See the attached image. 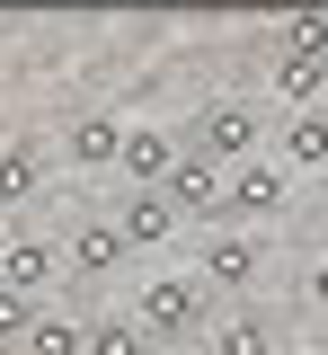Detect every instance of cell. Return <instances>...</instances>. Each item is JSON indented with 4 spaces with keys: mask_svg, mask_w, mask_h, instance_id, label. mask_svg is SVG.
<instances>
[{
    "mask_svg": "<svg viewBox=\"0 0 328 355\" xmlns=\"http://www.w3.org/2000/svg\"><path fill=\"white\" fill-rule=\"evenodd\" d=\"M134 320H142V338L160 347H195L204 329H213V284L195 275V266H160V275H142V293H134Z\"/></svg>",
    "mask_w": 328,
    "mask_h": 355,
    "instance_id": "cell-1",
    "label": "cell"
},
{
    "mask_svg": "<svg viewBox=\"0 0 328 355\" xmlns=\"http://www.w3.org/2000/svg\"><path fill=\"white\" fill-rule=\"evenodd\" d=\"M204 160H222V169H248V160H266V142H275V116L266 107H248V98H213L187 133Z\"/></svg>",
    "mask_w": 328,
    "mask_h": 355,
    "instance_id": "cell-2",
    "label": "cell"
},
{
    "mask_svg": "<svg viewBox=\"0 0 328 355\" xmlns=\"http://www.w3.org/2000/svg\"><path fill=\"white\" fill-rule=\"evenodd\" d=\"M195 275H204L213 293H231V302H248V293H257V275H266V240L231 222V231H213V240H204V258H195Z\"/></svg>",
    "mask_w": 328,
    "mask_h": 355,
    "instance_id": "cell-3",
    "label": "cell"
},
{
    "mask_svg": "<svg viewBox=\"0 0 328 355\" xmlns=\"http://www.w3.org/2000/svg\"><path fill=\"white\" fill-rule=\"evenodd\" d=\"M169 205H178V214L187 222H222V231H231V169H222V160H204V151H178V169H169Z\"/></svg>",
    "mask_w": 328,
    "mask_h": 355,
    "instance_id": "cell-4",
    "label": "cell"
},
{
    "mask_svg": "<svg viewBox=\"0 0 328 355\" xmlns=\"http://www.w3.org/2000/svg\"><path fill=\"white\" fill-rule=\"evenodd\" d=\"M125 116H116V107H80V116H71V125H62V160H71V169H89V178H116L125 169Z\"/></svg>",
    "mask_w": 328,
    "mask_h": 355,
    "instance_id": "cell-5",
    "label": "cell"
},
{
    "mask_svg": "<svg viewBox=\"0 0 328 355\" xmlns=\"http://www.w3.org/2000/svg\"><path fill=\"white\" fill-rule=\"evenodd\" d=\"M125 258H134V240H125V222H116V214H80V222H71V240H62V266H71L80 284L125 275Z\"/></svg>",
    "mask_w": 328,
    "mask_h": 355,
    "instance_id": "cell-6",
    "label": "cell"
},
{
    "mask_svg": "<svg viewBox=\"0 0 328 355\" xmlns=\"http://www.w3.org/2000/svg\"><path fill=\"white\" fill-rule=\"evenodd\" d=\"M53 275H62V249H53V240H36V231H9V240H0V293L45 302Z\"/></svg>",
    "mask_w": 328,
    "mask_h": 355,
    "instance_id": "cell-7",
    "label": "cell"
},
{
    "mask_svg": "<svg viewBox=\"0 0 328 355\" xmlns=\"http://www.w3.org/2000/svg\"><path fill=\"white\" fill-rule=\"evenodd\" d=\"M116 222H125V240H134V249H178V240H187V214L169 205V187H125Z\"/></svg>",
    "mask_w": 328,
    "mask_h": 355,
    "instance_id": "cell-8",
    "label": "cell"
},
{
    "mask_svg": "<svg viewBox=\"0 0 328 355\" xmlns=\"http://www.w3.org/2000/svg\"><path fill=\"white\" fill-rule=\"evenodd\" d=\"M284 205H293V169H284V160L231 169V222H239V231H248V222H275Z\"/></svg>",
    "mask_w": 328,
    "mask_h": 355,
    "instance_id": "cell-9",
    "label": "cell"
},
{
    "mask_svg": "<svg viewBox=\"0 0 328 355\" xmlns=\"http://www.w3.org/2000/svg\"><path fill=\"white\" fill-rule=\"evenodd\" d=\"M45 178H53V151L36 142V133L0 142V214H27V205L45 196Z\"/></svg>",
    "mask_w": 328,
    "mask_h": 355,
    "instance_id": "cell-10",
    "label": "cell"
},
{
    "mask_svg": "<svg viewBox=\"0 0 328 355\" xmlns=\"http://www.w3.org/2000/svg\"><path fill=\"white\" fill-rule=\"evenodd\" d=\"M284 338H275V320L257 302H222L213 311V329H204V355H275Z\"/></svg>",
    "mask_w": 328,
    "mask_h": 355,
    "instance_id": "cell-11",
    "label": "cell"
},
{
    "mask_svg": "<svg viewBox=\"0 0 328 355\" xmlns=\"http://www.w3.org/2000/svg\"><path fill=\"white\" fill-rule=\"evenodd\" d=\"M275 160H284L293 178H328V107L284 116V125H275Z\"/></svg>",
    "mask_w": 328,
    "mask_h": 355,
    "instance_id": "cell-12",
    "label": "cell"
},
{
    "mask_svg": "<svg viewBox=\"0 0 328 355\" xmlns=\"http://www.w3.org/2000/svg\"><path fill=\"white\" fill-rule=\"evenodd\" d=\"M178 151H187V142H169V133L160 125H134L125 133V187H169V169H178Z\"/></svg>",
    "mask_w": 328,
    "mask_h": 355,
    "instance_id": "cell-13",
    "label": "cell"
},
{
    "mask_svg": "<svg viewBox=\"0 0 328 355\" xmlns=\"http://www.w3.org/2000/svg\"><path fill=\"white\" fill-rule=\"evenodd\" d=\"M27 355H89V320H71V311H45V320L27 329Z\"/></svg>",
    "mask_w": 328,
    "mask_h": 355,
    "instance_id": "cell-14",
    "label": "cell"
},
{
    "mask_svg": "<svg viewBox=\"0 0 328 355\" xmlns=\"http://www.w3.org/2000/svg\"><path fill=\"white\" fill-rule=\"evenodd\" d=\"M89 355H151V338H142L134 311H98L89 320Z\"/></svg>",
    "mask_w": 328,
    "mask_h": 355,
    "instance_id": "cell-15",
    "label": "cell"
},
{
    "mask_svg": "<svg viewBox=\"0 0 328 355\" xmlns=\"http://www.w3.org/2000/svg\"><path fill=\"white\" fill-rule=\"evenodd\" d=\"M275 53H328V9H293L275 27Z\"/></svg>",
    "mask_w": 328,
    "mask_h": 355,
    "instance_id": "cell-16",
    "label": "cell"
},
{
    "mask_svg": "<svg viewBox=\"0 0 328 355\" xmlns=\"http://www.w3.org/2000/svg\"><path fill=\"white\" fill-rule=\"evenodd\" d=\"M45 320V302H27V293H0V355H27V329Z\"/></svg>",
    "mask_w": 328,
    "mask_h": 355,
    "instance_id": "cell-17",
    "label": "cell"
},
{
    "mask_svg": "<svg viewBox=\"0 0 328 355\" xmlns=\"http://www.w3.org/2000/svg\"><path fill=\"white\" fill-rule=\"evenodd\" d=\"M302 302H311V320H328V258H302Z\"/></svg>",
    "mask_w": 328,
    "mask_h": 355,
    "instance_id": "cell-18",
    "label": "cell"
},
{
    "mask_svg": "<svg viewBox=\"0 0 328 355\" xmlns=\"http://www.w3.org/2000/svg\"><path fill=\"white\" fill-rule=\"evenodd\" d=\"M311 355H328V320H311Z\"/></svg>",
    "mask_w": 328,
    "mask_h": 355,
    "instance_id": "cell-19",
    "label": "cell"
},
{
    "mask_svg": "<svg viewBox=\"0 0 328 355\" xmlns=\"http://www.w3.org/2000/svg\"><path fill=\"white\" fill-rule=\"evenodd\" d=\"M311 258H328V222H320V231H311Z\"/></svg>",
    "mask_w": 328,
    "mask_h": 355,
    "instance_id": "cell-20",
    "label": "cell"
}]
</instances>
